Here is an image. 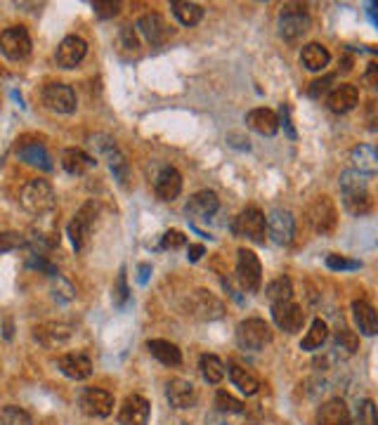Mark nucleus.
Listing matches in <instances>:
<instances>
[{"mask_svg": "<svg viewBox=\"0 0 378 425\" xmlns=\"http://www.w3.org/2000/svg\"><path fill=\"white\" fill-rule=\"evenodd\" d=\"M19 203H22V208L29 212V215H45V212H50L55 208V203H57V198H55V189L52 184L47 180H29L22 187V194H19Z\"/></svg>", "mask_w": 378, "mask_h": 425, "instance_id": "nucleus-1", "label": "nucleus"}, {"mask_svg": "<svg viewBox=\"0 0 378 425\" xmlns=\"http://www.w3.org/2000/svg\"><path fill=\"white\" fill-rule=\"evenodd\" d=\"M312 26V19H310V12H307L305 5L300 3H289L279 10V35L284 40H298L310 31Z\"/></svg>", "mask_w": 378, "mask_h": 425, "instance_id": "nucleus-2", "label": "nucleus"}, {"mask_svg": "<svg viewBox=\"0 0 378 425\" xmlns=\"http://www.w3.org/2000/svg\"><path fill=\"white\" fill-rule=\"evenodd\" d=\"M90 144H93V149L102 156V159H107L109 170L114 173L116 180L121 182L123 187H128L130 168H128L125 156L121 154V149H118V144L114 142V137H109V135H93V137H90Z\"/></svg>", "mask_w": 378, "mask_h": 425, "instance_id": "nucleus-3", "label": "nucleus"}, {"mask_svg": "<svg viewBox=\"0 0 378 425\" xmlns=\"http://www.w3.org/2000/svg\"><path fill=\"white\" fill-rule=\"evenodd\" d=\"M185 312L189 317L199 319V322H215V319L225 317V302L218 295H213L211 290L199 288L189 293L185 300Z\"/></svg>", "mask_w": 378, "mask_h": 425, "instance_id": "nucleus-4", "label": "nucleus"}, {"mask_svg": "<svg viewBox=\"0 0 378 425\" xmlns=\"http://www.w3.org/2000/svg\"><path fill=\"white\" fill-rule=\"evenodd\" d=\"M265 232H268V217L260 208L248 205L244 208L232 222V234L239 239H248L253 244H265Z\"/></svg>", "mask_w": 378, "mask_h": 425, "instance_id": "nucleus-5", "label": "nucleus"}, {"mask_svg": "<svg viewBox=\"0 0 378 425\" xmlns=\"http://www.w3.org/2000/svg\"><path fill=\"white\" fill-rule=\"evenodd\" d=\"M236 343H239L241 350H263L265 345L272 343V329L265 319L251 317L244 319V322L236 326Z\"/></svg>", "mask_w": 378, "mask_h": 425, "instance_id": "nucleus-6", "label": "nucleus"}, {"mask_svg": "<svg viewBox=\"0 0 378 425\" xmlns=\"http://www.w3.org/2000/svg\"><path fill=\"white\" fill-rule=\"evenodd\" d=\"M236 279H239L241 288L246 293H258L263 283V265L258 255L248 248H239L236 251Z\"/></svg>", "mask_w": 378, "mask_h": 425, "instance_id": "nucleus-7", "label": "nucleus"}, {"mask_svg": "<svg viewBox=\"0 0 378 425\" xmlns=\"http://www.w3.org/2000/svg\"><path fill=\"white\" fill-rule=\"evenodd\" d=\"M0 52L10 62H22L31 55V35L24 26H10L0 33Z\"/></svg>", "mask_w": 378, "mask_h": 425, "instance_id": "nucleus-8", "label": "nucleus"}, {"mask_svg": "<svg viewBox=\"0 0 378 425\" xmlns=\"http://www.w3.org/2000/svg\"><path fill=\"white\" fill-rule=\"evenodd\" d=\"M95 217H97V203L88 201L81 205V210L76 212L74 220L69 222V237H71V244L76 251H83L90 239V232L95 227Z\"/></svg>", "mask_w": 378, "mask_h": 425, "instance_id": "nucleus-9", "label": "nucleus"}, {"mask_svg": "<svg viewBox=\"0 0 378 425\" xmlns=\"http://www.w3.org/2000/svg\"><path fill=\"white\" fill-rule=\"evenodd\" d=\"M43 104L55 113H74L76 106H79V99H76V92L71 85L67 83H47L43 88Z\"/></svg>", "mask_w": 378, "mask_h": 425, "instance_id": "nucleus-10", "label": "nucleus"}, {"mask_svg": "<svg viewBox=\"0 0 378 425\" xmlns=\"http://www.w3.org/2000/svg\"><path fill=\"white\" fill-rule=\"evenodd\" d=\"M307 215H310L312 230L317 234H331L338 225V210H336L333 201L328 196H317L307 208Z\"/></svg>", "mask_w": 378, "mask_h": 425, "instance_id": "nucleus-11", "label": "nucleus"}, {"mask_svg": "<svg viewBox=\"0 0 378 425\" xmlns=\"http://www.w3.org/2000/svg\"><path fill=\"white\" fill-rule=\"evenodd\" d=\"M71 338H74V326L64 322H45L33 329V340H36L38 345L47 347V350L67 345Z\"/></svg>", "mask_w": 378, "mask_h": 425, "instance_id": "nucleus-12", "label": "nucleus"}, {"mask_svg": "<svg viewBox=\"0 0 378 425\" xmlns=\"http://www.w3.org/2000/svg\"><path fill=\"white\" fill-rule=\"evenodd\" d=\"M268 234L277 246H289L296 234V217L291 210L275 208L268 217Z\"/></svg>", "mask_w": 378, "mask_h": 425, "instance_id": "nucleus-13", "label": "nucleus"}, {"mask_svg": "<svg viewBox=\"0 0 378 425\" xmlns=\"http://www.w3.org/2000/svg\"><path fill=\"white\" fill-rule=\"evenodd\" d=\"M81 411L86 416H93V418H107L111 416L114 411V397H111L107 390H100V387H86L81 392Z\"/></svg>", "mask_w": 378, "mask_h": 425, "instance_id": "nucleus-14", "label": "nucleus"}, {"mask_svg": "<svg viewBox=\"0 0 378 425\" xmlns=\"http://www.w3.org/2000/svg\"><path fill=\"white\" fill-rule=\"evenodd\" d=\"M135 28L139 31V35L149 42V45H164V42L171 38V33H173L171 28H168L166 19L161 17V14H156V12L142 14V17L137 19Z\"/></svg>", "mask_w": 378, "mask_h": 425, "instance_id": "nucleus-15", "label": "nucleus"}, {"mask_svg": "<svg viewBox=\"0 0 378 425\" xmlns=\"http://www.w3.org/2000/svg\"><path fill=\"white\" fill-rule=\"evenodd\" d=\"M272 319L282 331L286 333H298L305 324V312L300 305H296L293 300L286 302H277L272 305Z\"/></svg>", "mask_w": 378, "mask_h": 425, "instance_id": "nucleus-16", "label": "nucleus"}, {"mask_svg": "<svg viewBox=\"0 0 378 425\" xmlns=\"http://www.w3.org/2000/svg\"><path fill=\"white\" fill-rule=\"evenodd\" d=\"M218 208H220L218 194L211 189H201V191H197V194L189 196V201L185 205V212H187V217H192V220H208L211 215L218 212Z\"/></svg>", "mask_w": 378, "mask_h": 425, "instance_id": "nucleus-17", "label": "nucleus"}, {"mask_svg": "<svg viewBox=\"0 0 378 425\" xmlns=\"http://www.w3.org/2000/svg\"><path fill=\"white\" fill-rule=\"evenodd\" d=\"M149 421V402L142 395H128L118 411V423L121 425H147Z\"/></svg>", "mask_w": 378, "mask_h": 425, "instance_id": "nucleus-18", "label": "nucleus"}, {"mask_svg": "<svg viewBox=\"0 0 378 425\" xmlns=\"http://www.w3.org/2000/svg\"><path fill=\"white\" fill-rule=\"evenodd\" d=\"M86 52H88V42L83 40L81 35H67V38L59 42L55 60H57L62 69H74L83 62Z\"/></svg>", "mask_w": 378, "mask_h": 425, "instance_id": "nucleus-19", "label": "nucleus"}, {"mask_svg": "<svg viewBox=\"0 0 378 425\" xmlns=\"http://www.w3.org/2000/svg\"><path fill=\"white\" fill-rule=\"evenodd\" d=\"M166 400L171 402V407L175 409H192L194 404H197V387L189 380L173 378L168 380L166 385Z\"/></svg>", "mask_w": 378, "mask_h": 425, "instance_id": "nucleus-20", "label": "nucleus"}, {"mask_svg": "<svg viewBox=\"0 0 378 425\" xmlns=\"http://www.w3.org/2000/svg\"><path fill=\"white\" fill-rule=\"evenodd\" d=\"M357 102H360V90H357L355 85H350V83L336 85V88L328 92V97H326L328 109H331L333 113H348V111H353L355 106H357Z\"/></svg>", "mask_w": 378, "mask_h": 425, "instance_id": "nucleus-21", "label": "nucleus"}, {"mask_svg": "<svg viewBox=\"0 0 378 425\" xmlns=\"http://www.w3.org/2000/svg\"><path fill=\"white\" fill-rule=\"evenodd\" d=\"M59 371L71 380H86L93 375V361L81 352H69L59 357Z\"/></svg>", "mask_w": 378, "mask_h": 425, "instance_id": "nucleus-22", "label": "nucleus"}, {"mask_svg": "<svg viewBox=\"0 0 378 425\" xmlns=\"http://www.w3.org/2000/svg\"><path fill=\"white\" fill-rule=\"evenodd\" d=\"M353 416H350L348 404L340 397L324 402L317 411V425H350Z\"/></svg>", "mask_w": 378, "mask_h": 425, "instance_id": "nucleus-23", "label": "nucleus"}, {"mask_svg": "<svg viewBox=\"0 0 378 425\" xmlns=\"http://www.w3.org/2000/svg\"><path fill=\"white\" fill-rule=\"evenodd\" d=\"M95 166H97V161L79 147H69L62 152V168H64L69 175L81 177V175L90 173Z\"/></svg>", "mask_w": 378, "mask_h": 425, "instance_id": "nucleus-24", "label": "nucleus"}, {"mask_svg": "<svg viewBox=\"0 0 378 425\" xmlns=\"http://www.w3.org/2000/svg\"><path fill=\"white\" fill-rule=\"evenodd\" d=\"M246 125L251 128V130H256L258 135L272 137V135L279 132V116L272 109L258 106V109H251L246 113Z\"/></svg>", "mask_w": 378, "mask_h": 425, "instance_id": "nucleus-25", "label": "nucleus"}, {"mask_svg": "<svg viewBox=\"0 0 378 425\" xmlns=\"http://www.w3.org/2000/svg\"><path fill=\"white\" fill-rule=\"evenodd\" d=\"M154 191L161 201H175L182 194V175L175 168H164L154 182Z\"/></svg>", "mask_w": 378, "mask_h": 425, "instance_id": "nucleus-26", "label": "nucleus"}, {"mask_svg": "<svg viewBox=\"0 0 378 425\" xmlns=\"http://www.w3.org/2000/svg\"><path fill=\"white\" fill-rule=\"evenodd\" d=\"M353 319H355V326L362 336H376L378 333V312L371 307L367 300H355L353 302Z\"/></svg>", "mask_w": 378, "mask_h": 425, "instance_id": "nucleus-27", "label": "nucleus"}, {"mask_svg": "<svg viewBox=\"0 0 378 425\" xmlns=\"http://www.w3.org/2000/svg\"><path fill=\"white\" fill-rule=\"evenodd\" d=\"M350 161H353V170L362 175H376L378 173V154L374 147L369 144H357L350 152Z\"/></svg>", "mask_w": 378, "mask_h": 425, "instance_id": "nucleus-28", "label": "nucleus"}, {"mask_svg": "<svg viewBox=\"0 0 378 425\" xmlns=\"http://www.w3.org/2000/svg\"><path fill=\"white\" fill-rule=\"evenodd\" d=\"M147 350L154 359H159L161 364L166 366H180L182 364V352L180 347L171 343V340H161V338H154L147 343Z\"/></svg>", "mask_w": 378, "mask_h": 425, "instance_id": "nucleus-29", "label": "nucleus"}, {"mask_svg": "<svg viewBox=\"0 0 378 425\" xmlns=\"http://www.w3.org/2000/svg\"><path fill=\"white\" fill-rule=\"evenodd\" d=\"M331 62V52L319 45V42H307L300 50V64L307 69V71H324Z\"/></svg>", "mask_w": 378, "mask_h": 425, "instance_id": "nucleus-30", "label": "nucleus"}, {"mask_svg": "<svg viewBox=\"0 0 378 425\" xmlns=\"http://www.w3.org/2000/svg\"><path fill=\"white\" fill-rule=\"evenodd\" d=\"M19 159L24 163H29V166H36L40 170H45V173H50L52 170V161H50V154H47V149L43 144H38V142H26L17 149Z\"/></svg>", "mask_w": 378, "mask_h": 425, "instance_id": "nucleus-31", "label": "nucleus"}, {"mask_svg": "<svg viewBox=\"0 0 378 425\" xmlns=\"http://www.w3.org/2000/svg\"><path fill=\"white\" fill-rule=\"evenodd\" d=\"M171 10L182 26H197L204 19V7L199 3H189V0H173Z\"/></svg>", "mask_w": 378, "mask_h": 425, "instance_id": "nucleus-32", "label": "nucleus"}, {"mask_svg": "<svg viewBox=\"0 0 378 425\" xmlns=\"http://www.w3.org/2000/svg\"><path fill=\"white\" fill-rule=\"evenodd\" d=\"M199 368H201L204 380L211 382V385H218V382L225 378V364H222V359L218 354H201Z\"/></svg>", "mask_w": 378, "mask_h": 425, "instance_id": "nucleus-33", "label": "nucleus"}, {"mask_svg": "<svg viewBox=\"0 0 378 425\" xmlns=\"http://www.w3.org/2000/svg\"><path fill=\"white\" fill-rule=\"evenodd\" d=\"M227 373H229V380L234 382V387H239L244 395H256L258 392V387H260V382H258V378L253 373L248 371V368H244V366H236V364H232L227 368Z\"/></svg>", "mask_w": 378, "mask_h": 425, "instance_id": "nucleus-34", "label": "nucleus"}, {"mask_svg": "<svg viewBox=\"0 0 378 425\" xmlns=\"http://www.w3.org/2000/svg\"><path fill=\"white\" fill-rule=\"evenodd\" d=\"M328 340V326L326 322H321V319H314L310 324V331L305 333V338L300 340V350L305 352H312V350H319L321 345H324Z\"/></svg>", "mask_w": 378, "mask_h": 425, "instance_id": "nucleus-35", "label": "nucleus"}, {"mask_svg": "<svg viewBox=\"0 0 378 425\" xmlns=\"http://www.w3.org/2000/svg\"><path fill=\"white\" fill-rule=\"evenodd\" d=\"M343 205L350 215H367L374 205V198H371L369 189L367 191H355V194H343Z\"/></svg>", "mask_w": 378, "mask_h": 425, "instance_id": "nucleus-36", "label": "nucleus"}, {"mask_svg": "<svg viewBox=\"0 0 378 425\" xmlns=\"http://www.w3.org/2000/svg\"><path fill=\"white\" fill-rule=\"evenodd\" d=\"M268 298H270L272 305L291 300V298H293V283H291L289 276H277L275 281H270L268 283Z\"/></svg>", "mask_w": 378, "mask_h": 425, "instance_id": "nucleus-37", "label": "nucleus"}, {"mask_svg": "<svg viewBox=\"0 0 378 425\" xmlns=\"http://www.w3.org/2000/svg\"><path fill=\"white\" fill-rule=\"evenodd\" d=\"M340 194H355V191H367V175L357 173V170H345L340 175Z\"/></svg>", "mask_w": 378, "mask_h": 425, "instance_id": "nucleus-38", "label": "nucleus"}, {"mask_svg": "<svg viewBox=\"0 0 378 425\" xmlns=\"http://www.w3.org/2000/svg\"><path fill=\"white\" fill-rule=\"evenodd\" d=\"M355 425H378V409L371 400H362L357 404Z\"/></svg>", "mask_w": 378, "mask_h": 425, "instance_id": "nucleus-39", "label": "nucleus"}, {"mask_svg": "<svg viewBox=\"0 0 378 425\" xmlns=\"http://www.w3.org/2000/svg\"><path fill=\"white\" fill-rule=\"evenodd\" d=\"M336 350L345 352L348 357L350 354H355L357 350H360V338H357V333L350 331V329H340L338 333H336Z\"/></svg>", "mask_w": 378, "mask_h": 425, "instance_id": "nucleus-40", "label": "nucleus"}, {"mask_svg": "<svg viewBox=\"0 0 378 425\" xmlns=\"http://www.w3.org/2000/svg\"><path fill=\"white\" fill-rule=\"evenodd\" d=\"M0 425H33L31 416L19 407L0 409Z\"/></svg>", "mask_w": 378, "mask_h": 425, "instance_id": "nucleus-41", "label": "nucleus"}, {"mask_svg": "<svg viewBox=\"0 0 378 425\" xmlns=\"http://www.w3.org/2000/svg\"><path fill=\"white\" fill-rule=\"evenodd\" d=\"M215 407L222 414H244V402L236 400L234 395L225 392V390H218V395H215Z\"/></svg>", "mask_w": 378, "mask_h": 425, "instance_id": "nucleus-42", "label": "nucleus"}, {"mask_svg": "<svg viewBox=\"0 0 378 425\" xmlns=\"http://www.w3.org/2000/svg\"><path fill=\"white\" fill-rule=\"evenodd\" d=\"M326 267L333 269V272H345V269H360L362 262L360 260H350V258H345V255L331 253V255H326Z\"/></svg>", "mask_w": 378, "mask_h": 425, "instance_id": "nucleus-43", "label": "nucleus"}, {"mask_svg": "<svg viewBox=\"0 0 378 425\" xmlns=\"http://www.w3.org/2000/svg\"><path fill=\"white\" fill-rule=\"evenodd\" d=\"M128 279H125V267H121V272H118L116 276V283H114V302L118 305V307H123L125 302H128Z\"/></svg>", "mask_w": 378, "mask_h": 425, "instance_id": "nucleus-44", "label": "nucleus"}, {"mask_svg": "<svg viewBox=\"0 0 378 425\" xmlns=\"http://www.w3.org/2000/svg\"><path fill=\"white\" fill-rule=\"evenodd\" d=\"M19 246H24V237L19 232H0V253L17 251Z\"/></svg>", "mask_w": 378, "mask_h": 425, "instance_id": "nucleus-45", "label": "nucleus"}, {"mask_svg": "<svg viewBox=\"0 0 378 425\" xmlns=\"http://www.w3.org/2000/svg\"><path fill=\"white\" fill-rule=\"evenodd\" d=\"M93 10L100 14L102 19H109V17H116V14L121 12V3H118V0H95Z\"/></svg>", "mask_w": 378, "mask_h": 425, "instance_id": "nucleus-46", "label": "nucleus"}, {"mask_svg": "<svg viewBox=\"0 0 378 425\" xmlns=\"http://www.w3.org/2000/svg\"><path fill=\"white\" fill-rule=\"evenodd\" d=\"M161 246L168 248V251H178V248L187 246L185 232H180V230H168V232L164 234V239H161Z\"/></svg>", "mask_w": 378, "mask_h": 425, "instance_id": "nucleus-47", "label": "nucleus"}, {"mask_svg": "<svg viewBox=\"0 0 378 425\" xmlns=\"http://www.w3.org/2000/svg\"><path fill=\"white\" fill-rule=\"evenodd\" d=\"M364 123L371 132H378V97L369 99L367 106H364Z\"/></svg>", "mask_w": 378, "mask_h": 425, "instance_id": "nucleus-48", "label": "nucleus"}, {"mask_svg": "<svg viewBox=\"0 0 378 425\" xmlns=\"http://www.w3.org/2000/svg\"><path fill=\"white\" fill-rule=\"evenodd\" d=\"M55 290V298H57V300H71V298L76 295V290H74V286L69 281H64L62 279V276H57V286L52 288Z\"/></svg>", "mask_w": 378, "mask_h": 425, "instance_id": "nucleus-49", "label": "nucleus"}, {"mask_svg": "<svg viewBox=\"0 0 378 425\" xmlns=\"http://www.w3.org/2000/svg\"><path fill=\"white\" fill-rule=\"evenodd\" d=\"M333 81V76H326V78H319V81H312L310 83V90H307V95L312 99H319L321 95H326L328 92V83Z\"/></svg>", "mask_w": 378, "mask_h": 425, "instance_id": "nucleus-50", "label": "nucleus"}, {"mask_svg": "<svg viewBox=\"0 0 378 425\" xmlns=\"http://www.w3.org/2000/svg\"><path fill=\"white\" fill-rule=\"evenodd\" d=\"M26 265L33 267V269H40V272H47L50 276H57V269H55V265H50L45 258H40V255H31L29 260H26Z\"/></svg>", "mask_w": 378, "mask_h": 425, "instance_id": "nucleus-51", "label": "nucleus"}, {"mask_svg": "<svg viewBox=\"0 0 378 425\" xmlns=\"http://www.w3.org/2000/svg\"><path fill=\"white\" fill-rule=\"evenodd\" d=\"M121 45L125 47V50H132V52H137V47H139V42H137V35H135V31H132L130 26H123L121 28Z\"/></svg>", "mask_w": 378, "mask_h": 425, "instance_id": "nucleus-52", "label": "nucleus"}, {"mask_svg": "<svg viewBox=\"0 0 378 425\" xmlns=\"http://www.w3.org/2000/svg\"><path fill=\"white\" fill-rule=\"evenodd\" d=\"M284 123V130H286V135H289L291 140H296L298 135H296V130H293V125H291V118H289V104H282V118H279V125Z\"/></svg>", "mask_w": 378, "mask_h": 425, "instance_id": "nucleus-53", "label": "nucleus"}, {"mask_svg": "<svg viewBox=\"0 0 378 425\" xmlns=\"http://www.w3.org/2000/svg\"><path fill=\"white\" fill-rule=\"evenodd\" d=\"M364 83H367L371 90H378V64H369L367 74H364Z\"/></svg>", "mask_w": 378, "mask_h": 425, "instance_id": "nucleus-54", "label": "nucleus"}, {"mask_svg": "<svg viewBox=\"0 0 378 425\" xmlns=\"http://www.w3.org/2000/svg\"><path fill=\"white\" fill-rule=\"evenodd\" d=\"M206 253V248L201 246V244H189V251H187V258L192 260V262H197V260H201V255Z\"/></svg>", "mask_w": 378, "mask_h": 425, "instance_id": "nucleus-55", "label": "nucleus"}, {"mask_svg": "<svg viewBox=\"0 0 378 425\" xmlns=\"http://www.w3.org/2000/svg\"><path fill=\"white\" fill-rule=\"evenodd\" d=\"M369 14H371V19H374V24L378 26V3L369 7Z\"/></svg>", "mask_w": 378, "mask_h": 425, "instance_id": "nucleus-56", "label": "nucleus"}, {"mask_svg": "<svg viewBox=\"0 0 378 425\" xmlns=\"http://www.w3.org/2000/svg\"><path fill=\"white\" fill-rule=\"evenodd\" d=\"M139 272H142V274H139V281H147V272H149V267H147V265H142V267H139Z\"/></svg>", "mask_w": 378, "mask_h": 425, "instance_id": "nucleus-57", "label": "nucleus"}, {"mask_svg": "<svg viewBox=\"0 0 378 425\" xmlns=\"http://www.w3.org/2000/svg\"><path fill=\"white\" fill-rule=\"evenodd\" d=\"M376 154H378V147H376Z\"/></svg>", "mask_w": 378, "mask_h": 425, "instance_id": "nucleus-58", "label": "nucleus"}]
</instances>
